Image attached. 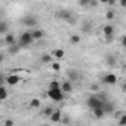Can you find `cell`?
<instances>
[{
    "label": "cell",
    "mask_w": 126,
    "mask_h": 126,
    "mask_svg": "<svg viewBox=\"0 0 126 126\" xmlns=\"http://www.w3.org/2000/svg\"><path fill=\"white\" fill-rule=\"evenodd\" d=\"M103 32H104V35H113L114 34V27L111 24H106L103 27Z\"/></svg>",
    "instance_id": "14"
},
{
    "label": "cell",
    "mask_w": 126,
    "mask_h": 126,
    "mask_svg": "<svg viewBox=\"0 0 126 126\" xmlns=\"http://www.w3.org/2000/svg\"><path fill=\"white\" fill-rule=\"evenodd\" d=\"M51 62H53V60H51V54H47V53L41 54V57H40V63H43V64H50Z\"/></svg>",
    "instance_id": "18"
},
{
    "label": "cell",
    "mask_w": 126,
    "mask_h": 126,
    "mask_svg": "<svg viewBox=\"0 0 126 126\" xmlns=\"http://www.w3.org/2000/svg\"><path fill=\"white\" fill-rule=\"evenodd\" d=\"M103 110H104L106 114L113 113V111H114V104L110 103V101H104V103H103Z\"/></svg>",
    "instance_id": "13"
},
{
    "label": "cell",
    "mask_w": 126,
    "mask_h": 126,
    "mask_svg": "<svg viewBox=\"0 0 126 126\" xmlns=\"http://www.w3.org/2000/svg\"><path fill=\"white\" fill-rule=\"evenodd\" d=\"M93 114H94V117H97V119H103V117L106 116L103 107H97V109H94V110H93Z\"/></svg>",
    "instance_id": "16"
},
{
    "label": "cell",
    "mask_w": 126,
    "mask_h": 126,
    "mask_svg": "<svg viewBox=\"0 0 126 126\" xmlns=\"http://www.w3.org/2000/svg\"><path fill=\"white\" fill-rule=\"evenodd\" d=\"M98 1H100V3H104V4H107V3H109V0H98Z\"/></svg>",
    "instance_id": "39"
},
{
    "label": "cell",
    "mask_w": 126,
    "mask_h": 126,
    "mask_svg": "<svg viewBox=\"0 0 126 126\" xmlns=\"http://www.w3.org/2000/svg\"><path fill=\"white\" fill-rule=\"evenodd\" d=\"M60 123H63V125H69V123H70V117H69V116H66V114H64V116H62Z\"/></svg>",
    "instance_id": "29"
},
{
    "label": "cell",
    "mask_w": 126,
    "mask_h": 126,
    "mask_svg": "<svg viewBox=\"0 0 126 126\" xmlns=\"http://www.w3.org/2000/svg\"><path fill=\"white\" fill-rule=\"evenodd\" d=\"M59 19H63V21H70L72 19V12L70 10H67V9H63V10H59L57 12V15H56Z\"/></svg>",
    "instance_id": "8"
},
{
    "label": "cell",
    "mask_w": 126,
    "mask_h": 126,
    "mask_svg": "<svg viewBox=\"0 0 126 126\" xmlns=\"http://www.w3.org/2000/svg\"><path fill=\"white\" fill-rule=\"evenodd\" d=\"M48 90H60V82L51 81V82L48 84Z\"/></svg>",
    "instance_id": "22"
},
{
    "label": "cell",
    "mask_w": 126,
    "mask_h": 126,
    "mask_svg": "<svg viewBox=\"0 0 126 126\" xmlns=\"http://www.w3.org/2000/svg\"><path fill=\"white\" fill-rule=\"evenodd\" d=\"M106 19L113 21V19H114V10H107V12H106Z\"/></svg>",
    "instance_id": "26"
},
{
    "label": "cell",
    "mask_w": 126,
    "mask_h": 126,
    "mask_svg": "<svg viewBox=\"0 0 126 126\" xmlns=\"http://www.w3.org/2000/svg\"><path fill=\"white\" fill-rule=\"evenodd\" d=\"M3 43H4V46H12V44H15L16 43V37L12 34V32H7L6 35H3Z\"/></svg>",
    "instance_id": "9"
},
{
    "label": "cell",
    "mask_w": 126,
    "mask_h": 126,
    "mask_svg": "<svg viewBox=\"0 0 126 126\" xmlns=\"http://www.w3.org/2000/svg\"><path fill=\"white\" fill-rule=\"evenodd\" d=\"M103 82L106 84V85H114V84H117V76L114 75V73H106L104 76H103Z\"/></svg>",
    "instance_id": "6"
},
{
    "label": "cell",
    "mask_w": 126,
    "mask_h": 126,
    "mask_svg": "<svg viewBox=\"0 0 126 126\" xmlns=\"http://www.w3.org/2000/svg\"><path fill=\"white\" fill-rule=\"evenodd\" d=\"M106 62H107L109 66H114V64H116V57H114V56H107Z\"/></svg>",
    "instance_id": "24"
},
{
    "label": "cell",
    "mask_w": 126,
    "mask_h": 126,
    "mask_svg": "<svg viewBox=\"0 0 126 126\" xmlns=\"http://www.w3.org/2000/svg\"><path fill=\"white\" fill-rule=\"evenodd\" d=\"M50 66H51V69H53L54 72H59V70H60V67H62L59 62H51V63H50Z\"/></svg>",
    "instance_id": "25"
},
{
    "label": "cell",
    "mask_w": 126,
    "mask_h": 126,
    "mask_svg": "<svg viewBox=\"0 0 126 126\" xmlns=\"http://www.w3.org/2000/svg\"><path fill=\"white\" fill-rule=\"evenodd\" d=\"M16 43H18L21 47H30V46H31V44H34L35 41H34V38H32L31 31L28 30V31H24L21 35H19V37H18Z\"/></svg>",
    "instance_id": "1"
},
{
    "label": "cell",
    "mask_w": 126,
    "mask_h": 126,
    "mask_svg": "<svg viewBox=\"0 0 126 126\" xmlns=\"http://www.w3.org/2000/svg\"><path fill=\"white\" fill-rule=\"evenodd\" d=\"M19 82H21V76H19V75H16V73H9V75H6V85L15 87V85H18Z\"/></svg>",
    "instance_id": "5"
},
{
    "label": "cell",
    "mask_w": 126,
    "mask_h": 126,
    "mask_svg": "<svg viewBox=\"0 0 126 126\" xmlns=\"http://www.w3.org/2000/svg\"><path fill=\"white\" fill-rule=\"evenodd\" d=\"M62 110L60 109H54V111L51 113V116H50V120H51V123H60V120H62Z\"/></svg>",
    "instance_id": "7"
},
{
    "label": "cell",
    "mask_w": 126,
    "mask_h": 126,
    "mask_svg": "<svg viewBox=\"0 0 126 126\" xmlns=\"http://www.w3.org/2000/svg\"><path fill=\"white\" fill-rule=\"evenodd\" d=\"M69 40H70V44H79V43H81V37L76 35V34H75V35H70Z\"/></svg>",
    "instance_id": "23"
},
{
    "label": "cell",
    "mask_w": 126,
    "mask_h": 126,
    "mask_svg": "<svg viewBox=\"0 0 126 126\" xmlns=\"http://www.w3.org/2000/svg\"><path fill=\"white\" fill-rule=\"evenodd\" d=\"M53 111H54V109H53V107H50V106H47V107H46V109H44V111H43V113H44V114H46V116H48V117H50V116H51V113H53Z\"/></svg>",
    "instance_id": "27"
},
{
    "label": "cell",
    "mask_w": 126,
    "mask_h": 126,
    "mask_svg": "<svg viewBox=\"0 0 126 126\" xmlns=\"http://www.w3.org/2000/svg\"><path fill=\"white\" fill-rule=\"evenodd\" d=\"M119 4H120L122 7H126V0H119Z\"/></svg>",
    "instance_id": "36"
},
{
    "label": "cell",
    "mask_w": 126,
    "mask_h": 126,
    "mask_svg": "<svg viewBox=\"0 0 126 126\" xmlns=\"http://www.w3.org/2000/svg\"><path fill=\"white\" fill-rule=\"evenodd\" d=\"M1 46H4V43H3V38H0V47Z\"/></svg>",
    "instance_id": "40"
},
{
    "label": "cell",
    "mask_w": 126,
    "mask_h": 126,
    "mask_svg": "<svg viewBox=\"0 0 126 126\" xmlns=\"http://www.w3.org/2000/svg\"><path fill=\"white\" fill-rule=\"evenodd\" d=\"M4 62V53H0V64Z\"/></svg>",
    "instance_id": "37"
},
{
    "label": "cell",
    "mask_w": 126,
    "mask_h": 126,
    "mask_svg": "<svg viewBox=\"0 0 126 126\" xmlns=\"http://www.w3.org/2000/svg\"><path fill=\"white\" fill-rule=\"evenodd\" d=\"M40 107H41L40 98H31V101H30V109H31V110H37V109H40Z\"/></svg>",
    "instance_id": "15"
},
{
    "label": "cell",
    "mask_w": 126,
    "mask_h": 126,
    "mask_svg": "<svg viewBox=\"0 0 126 126\" xmlns=\"http://www.w3.org/2000/svg\"><path fill=\"white\" fill-rule=\"evenodd\" d=\"M31 34H32L34 41H40V40L44 38V31L41 28H34V30H31Z\"/></svg>",
    "instance_id": "11"
},
{
    "label": "cell",
    "mask_w": 126,
    "mask_h": 126,
    "mask_svg": "<svg viewBox=\"0 0 126 126\" xmlns=\"http://www.w3.org/2000/svg\"><path fill=\"white\" fill-rule=\"evenodd\" d=\"M51 54H53L56 59H63V57H64V51H63L62 48H56V50H53Z\"/></svg>",
    "instance_id": "20"
},
{
    "label": "cell",
    "mask_w": 126,
    "mask_h": 126,
    "mask_svg": "<svg viewBox=\"0 0 126 126\" xmlns=\"http://www.w3.org/2000/svg\"><path fill=\"white\" fill-rule=\"evenodd\" d=\"M7 90H6V87L4 85H1L0 87V101H4L6 98H7Z\"/></svg>",
    "instance_id": "21"
},
{
    "label": "cell",
    "mask_w": 126,
    "mask_h": 126,
    "mask_svg": "<svg viewBox=\"0 0 126 126\" xmlns=\"http://www.w3.org/2000/svg\"><path fill=\"white\" fill-rule=\"evenodd\" d=\"M9 32V24L6 21H0V35H6Z\"/></svg>",
    "instance_id": "17"
},
{
    "label": "cell",
    "mask_w": 126,
    "mask_h": 126,
    "mask_svg": "<svg viewBox=\"0 0 126 126\" xmlns=\"http://www.w3.org/2000/svg\"><path fill=\"white\" fill-rule=\"evenodd\" d=\"M47 95H48V98H51L53 101L60 103V101H63V100H64V95H66V94L63 93L62 90H48Z\"/></svg>",
    "instance_id": "4"
},
{
    "label": "cell",
    "mask_w": 126,
    "mask_h": 126,
    "mask_svg": "<svg viewBox=\"0 0 126 126\" xmlns=\"http://www.w3.org/2000/svg\"><path fill=\"white\" fill-rule=\"evenodd\" d=\"M103 103H104V100H101L98 94H93L87 98V107L91 110H94L97 107H103Z\"/></svg>",
    "instance_id": "2"
},
{
    "label": "cell",
    "mask_w": 126,
    "mask_h": 126,
    "mask_svg": "<svg viewBox=\"0 0 126 126\" xmlns=\"http://www.w3.org/2000/svg\"><path fill=\"white\" fill-rule=\"evenodd\" d=\"M113 40H114V34L113 35H106V41L107 43H113Z\"/></svg>",
    "instance_id": "33"
},
{
    "label": "cell",
    "mask_w": 126,
    "mask_h": 126,
    "mask_svg": "<svg viewBox=\"0 0 126 126\" xmlns=\"http://www.w3.org/2000/svg\"><path fill=\"white\" fill-rule=\"evenodd\" d=\"M90 1H91V0H79V4H81V6H88Z\"/></svg>",
    "instance_id": "34"
},
{
    "label": "cell",
    "mask_w": 126,
    "mask_h": 126,
    "mask_svg": "<svg viewBox=\"0 0 126 126\" xmlns=\"http://www.w3.org/2000/svg\"><path fill=\"white\" fill-rule=\"evenodd\" d=\"M4 84H6V76H4V73H0V87Z\"/></svg>",
    "instance_id": "31"
},
{
    "label": "cell",
    "mask_w": 126,
    "mask_h": 126,
    "mask_svg": "<svg viewBox=\"0 0 126 126\" xmlns=\"http://www.w3.org/2000/svg\"><path fill=\"white\" fill-rule=\"evenodd\" d=\"M67 76H69V81L72 82V81H78L79 79V72H76V70H69L67 72Z\"/></svg>",
    "instance_id": "19"
},
{
    "label": "cell",
    "mask_w": 126,
    "mask_h": 126,
    "mask_svg": "<svg viewBox=\"0 0 126 126\" xmlns=\"http://www.w3.org/2000/svg\"><path fill=\"white\" fill-rule=\"evenodd\" d=\"M21 48H22V47H21L18 43H15V44H12V46L7 47V54H9V56H16V54L21 51Z\"/></svg>",
    "instance_id": "12"
},
{
    "label": "cell",
    "mask_w": 126,
    "mask_h": 126,
    "mask_svg": "<svg viewBox=\"0 0 126 126\" xmlns=\"http://www.w3.org/2000/svg\"><path fill=\"white\" fill-rule=\"evenodd\" d=\"M22 25L24 27H27V28H38V19L35 18V16H32V15H28V16H24L22 18Z\"/></svg>",
    "instance_id": "3"
},
{
    "label": "cell",
    "mask_w": 126,
    "mask_h": 126,
    "mask_svg": "<svg viewBox=\"0 0 126 126\" xmlns=\"http://www.w3.org/2000/svg\"><path fill=\"white\" fill-rule=\"evenodd\" d=\"M60 90H62L64 94H70L73 91V84L70 81H63L62 84H60Z\"/></svg>",
    "instance_id": "10"
},
{
    "label": "cell",
    "mask_w": 126,
    "mask_h": 126,
    "mask_svg": "<svg viewBox=\"0 0 126 126\" xmlns=\"http://www.w3.org/2000/svg\"><path fill=\"white\" fill-rule=\"evenodd\" d=\"M116 1H117V0H109V3H107V4H109V6H113Z\"/></svg>",
    "instance_id": "38"
},
{
    "label": "cell",
    "mask_w": 126,
    "mask_h": 126,
    "mask_svg": "<svg viewBox=\"0 0 126 126\" xmlns=\"http://www.w3.org/2000/svg\"><path fill=\"white\" fill-rule=\"evenodd\" d=\"M3 126H15V125H13V120L12 119H6L3 122Z\"/></svg>",
    "instance_id": "30"
},
{
    "label": "cell",
    "mask_w": 126,
    "mask_h": 126,
    "mask_svg": "<svg viewBox=\"0 0 126 126\" xmlns=\"http://www.w3.org/2000/svg\"><path fill=\"white\" fill-rule=\"evenodd\" d=\"M91 90H93V91H97V93H100V87H98L97 84H94V85H91Z\"/></svg>",
    "instance_id": "35"
},
{
    "label": "cell",
    "mask_w": 126,
    "mask_h": 126,
    "mask_svg": "<svg viewBox=\"0 0 126 126\" xmlns=\"http://www.w3.org/2000/svg\"><path fill=\"white\" fill-rule=\"evenodd\" d=\"M119 126H126V113L119 117Z\"/></svg>",
    "instance_id": "28"
},
{
    "label": "cell",
    "mask_w": 126,
    "mask_h": 126,
    "mask_svg": "<svg viewBox=\"0 0 126 126\" xmlns=\"http://www.w3.org/2000/svg\"><path fill=\"white\" fill-rule=\"evenodd\" d=\"M120 46L126 48V35H122V38H120Z\"/></svg>",
    "instance_id": "32"
}]
</instances>
